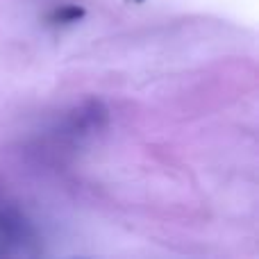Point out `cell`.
<instances>
[{
    "label": "cell",
    "instance_id": "cell-3",
    "mask_svg": "<svg viewBox=\"0 0 259 259\" xmlns=\"http://www.w3.org/2000/svg\"><path fill=\"white\" fill-rule=\"evenodd\" d=\"M84 16H87V9L82 7V5L62 3V5H55V7L46 14V21H48L50 25L59 27V25H73V23H80Z\"/></svg>",
    "mask_w": 259,
    "mask_h": 259
},
{
    "label": "cell",
    "instance_id": "cell-1",
    "mask_svg": "<svg viewBox=\"0 0 259 259\" xmlns=\"http://www.w3.org/2000/svg\"><path fill=\"white\" fill-rule=\"evenodd\" d=\"M109 121V109L100 100H87L80 107H75L66 118H64L62 127H59V137L68 139V141H80L91 134H98L100 130L107 125Z\"/></svg>",
    "mask_w": 259,
    "mask_h": 259
},
{
    "label": "cell",
    "instance_id": "cell-2",
    "mask_svg": "<svg viewBox=\"0 0 259 259\" xmlns=\"http://www.w3.org/2000/svg\"><path fill=\"white\" fill-rule=\"evenodd\" d=\"M34 243V230L12 207L0 205V255L14 250H25V246Z\"/></svg>",
    "mask_w": 259,
    "mask_h": 259
}]
</instances>
